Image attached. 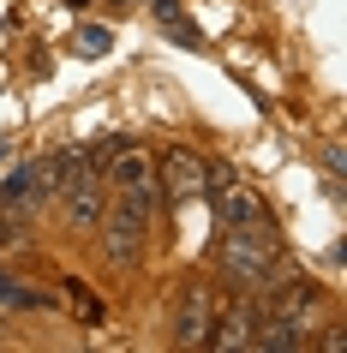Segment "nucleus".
<instances>
[{
  "mask_svg": "<svg viewBox=\"0 0 347 353\" xmlns=\"http://www.w3.org/2000/svg\"><path fill=\"white\" fill-rule=\"evenodd\" d=\"M252 347H264V353H299V347H311V323H306V317H288V312H264V317H257Z\"/></svg>",
  "mask_w": 347,
  "mask_h": 353,
  "instance_id": "nucleus-8",
  "label": "nucleus"
},
{
  "mask_svg": "<svg viewBox=\"0 0 347 353\" xmlns=\"http://www.w3.org/2000/svg\"><path fill=\"white\" fill-rule=\"evenodd\" d=\"M0 305H19V312H42L48 299H42L37 288H24V281H12L6 270H0Z\"/></svg>",
  "mask_w": 347,
  "mask_h": 353,
  "instance_id": "nucleus-11",
  "label": "nucleus"
},
{
  "mask_svg": "<svg viewBox=\"0 0 347 353\" xmlns=\"http://www.w3.org/2000/svg\"><path fill=\"white\" fill-rule=\"evenodd\" d=\"M102 174H108V192H138V198H156V156H150V150H138L132 138L114 150L108 162H102Z\"/></svg>",
  "mask_w": 347,
  "mask_h": 353,
  "instance_id": "nucleus-5",
  "label": "nucleus"
},
{
  "mask_svg": "<svg viewBox=\"0 0 347 353\" xmlns=\"http://www.w3.org/2000/svg\"><path fill=\"white\" fill-rule=\"evenodd\" d=\"M257 317H264V305H257L252 294L228 299V305H221V312L210 317V335H204V347H210V353H239V347H252Z\"/></svg>",
  "mask_w": 347,
  "mask_h": 353,
  "instance_id": "nucleus-4",
  "label": "nucleus"
},
{
  "mask_svg": "<svg viewBox=\"0 0 347 353\" xmlns=\"http://www.w3.org/2000/svg\"><path fill=\"white\" fill-rule=\"evenodd\" d=\"M48 168L42 162H24V168H12L6 180H0V216H12V210H30V204H42L48 198Z\"/></svg>",
  "mask_w": 347,
  "mask_h": 353,
  "instance_id": "nucleus-9",
  "label": "nucleus"
},
{
  "mask_svg": "<svg viewBox=\"0 0 347 353\" xmlns=\"http://www.w3.org/2000/svg\"><path fill=\"white\" fill-rule=\"evenodd\" d=\"M150 12H156V24H162V30H168V37H174V42H180V48H204L198 24L186 19V6H180V0H156Z\"/></svg>",
  "mask_w": 347,
  "mask_h": 353,
  "instance_id": "nucleus-10",
  "label": "nucleus"
},
{
  "mask_svg": "<svg viewBox=\"0 0 347 353\" xmlns=\"http://www.w3.org/2000/svg\"><path fill=\"white\" fill-rule=\"evenodd\" d=\"M210 317H216L210 281H186V294H180V317H174V341H180V347H204V335H210Z\"/></svg>",
  "mask_w": 347,
  "mask_h": 353,
  "instance_id": "nucleus-6",
  "label": "nucleus"
},
{
  "mask_svg": "<svg viewBox=\"0 0 347 353\" xmlns=\"http://www.w3.org/2000/svg\"><path fill=\"white\" fill-rule=\"evenodd\" d=\"M108 30H102V24H84V30H78V48H84V54H108Z\"/></svg>",
  "mask_w": 347,
  "mask_h": 353,
  "instance_id": "nucleus-12",
  "label": "nucleus"
},
{
  "mask_svg": "<svg viewBox=\"0 0 347 353\" xmlns=\"http://www.w3.org/2000/svg\"><path fill=\"white\" fill-rule=\"evenodd\" d=\"M150 222H156V198H138V192H114V204L102 210V252L108 263L132 270L144 258V240H150Z\"/></svg>",
  "mask_w": 347,
  "mask_h": 353,
  "instance_id": "nucleus-2",
  "label": "nucleus"
},
{
  "mask_svg": "<svg viewBox=\"0 0 347 353\" xmlns=\"http://www.w3.org/2000/svg\"><path fill=\"white\" fill-rule=\"evenodd\" d=\"M198 198L210 204V216H216L221 228H252V222H270V210H264V198H257L246 180H239L228 162H204V186Z\"/></svg>",
  "mask_w": 347,
  "mask_h": 353,
  "instance_id": "nucleus-3",
  "label": "nucleus"
},
{
  "mask_svg": "<svg viewBox=\"0 0 347 353\" xmlns=\"http://www.w3.org/2000/svg\"><path fill=\"white\" fill-rule=\"evenodd\" d=\"M156 180L168 186V198H174V204L198 198V186H204V156H192L186 144H168L162 162H156Z\"/></svg>",
  "mask_w": 347,
  "mask_h": 353,
  "instance_id": "nucleus-7",
  "label": "nucleus"
},
{
  "mask_svg": "<svg viewBox=\"0 0 347 353\" xmlns=\"http://www.w3.org/2000/svg\"><path fill=\"white\" fill-rule=\"evenodd\" d=\"M0 156H6V144H0Z\"/></svg>",
  "mask_w": 347,
  "mask_h": 353,
  "instance_id": "nucleus-13",
  "label": "nucleus"
},
{
  "mask_svg": "<svg viewBox=\"0 0 347 353\" xmlns=\"http://www.w3.org/2000/svg\"><path fill=\"white\" fill-rule=\"evenodd\" d=\"M281 258V245H275V228L270 222H252V228H221V245H216V276L234 288V294H252L264 288L270 276V263Z\"/></svg>",
  "mask_w": 347,
  "mask_h": 353,
  "instance_id": "nucleus-1",
  "label": "nucleus"
}]
</instances>
